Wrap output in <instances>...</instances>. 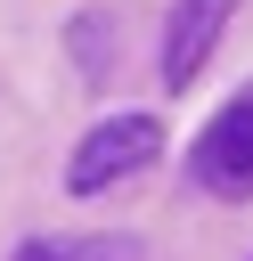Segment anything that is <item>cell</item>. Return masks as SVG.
I'll use <instances>...</instances> for the list:
<instances>
[{"label": "cell", "mask_w": 253, "mask_h": 261, "mask_svg": "<svg viewBox=\"0 0 253 261\" xmlns=\"http://www.w3.org/2000/svg\"><path fill=\"white\" fill-rule=\"evenodd\" d=\"M163 155V122L155 114H106L73 139V163H65V188L73 196H98V188H122L131 171H147Z\"/></svg>", "instance_id": "1"}, {"label": "cell", "mask_w": 253, "mask_h": 261, "mask_svg": "<svg viewBox=\"0 0 253 261\" xmlns=\"http://www.w3.org/2000/svg\"><path fill=\"white\" fill-rule=\"evenodd\" d=\"M188 179H196L204 196H229V204L253 196V90H237V98L204 122V139L188 147Z\"/></svg>", "instance_id": "2"}, {"label": "cell", "mask_w": 253, "mask_h": 261, "mask_svg": "<svg viewBox=\"0 0 253 261\" xmlns=\"http://www.w3.org/2000/svg\"><path fill=\"white\" fill-rule=\"evenodd\" d=\"M229 8L237 0H180L171 24H163V90H188L212 57V41L229 33Z\"/></svg>", "instance_id": "3"}, {"label": "cell", "mask_w": 253, "mask_h": 261, "mask_svg": "<svg viewBox=\"0 0 253 261\" xmlns=\"http://www.w3.org/2000/svg\"><path fill=\"white\" fill-rule=\"evenodd\" d=\"M139 237H24L16 261H139Z\"/></svg>", "instance_id": "4"}]
</instances>
